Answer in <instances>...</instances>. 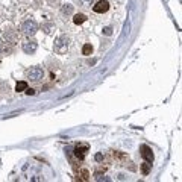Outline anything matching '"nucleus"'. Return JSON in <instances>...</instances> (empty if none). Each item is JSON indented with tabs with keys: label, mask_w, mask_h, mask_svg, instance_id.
Listing matches in <instances>:
<instances>
[{
	"label": "nucleus",
	"mask_w": 182,
	"mask_h": 182,
	"mask_svg": "<svg viewBox=\"0 0 182 182\" xmlns=\"http://www.w3.org/2000/svg\"><path fill=\"white\" fill-rule=\"evenodd\" d=\"M67 49H68V38H67V35L58 36L56 41H55V52L56 53H64Z\"/></svg>",
	"instance_id": "f257e3e1"
},
{
	"label": "nucleus",
	"mask_w": 182,
	"mask_h": 182,
	"mask_svg": "<svg viewBox=\"0 0 182 182\" xmlns=\"http://www.w3.org/2000/svg\"><path fill=\"white\" fill-rule=\"evenodd\" d=\"M21 30L24 32V35L32 36V35H35V33H36L38 26H36V23H35L33 20H26V21L23 23V26H21Z\"/></svg>",
	"instance_id": "f03ea898"
},
{
	"label": "nucleus",
	"mask_w": 182,
	"mask_h": 182,
	"mask_svg": "<svg viewBox=\"0 0 182 182\" xmlns=\"http://www.w3.org/2000/svg\"><path fill=\"white\" fill-rule=\"evenodd\" d=\"M43 76H44V70L41 67H33L27 71V79L30 81H39L43 79Z\"/></svg>",
	"instance_id": "7ed1b4c3"
},
{
	"label": "nucleus",
	"mask_w": 182,
	"mask_h": 182,
	"mask_svg": "<svg viewBox=\"0 0 182 182\" xmlns=\"http://www.w3.org/2000/svg\"><path fill=\"white\" fill-rule=\"evenodd\" d=\"M93 9H94V12H97V14H103V12H106V11L109 9V3H108L106 0H99V2L93 6Z\"/></svg>",
	"instance_id": "20e7f679"
},
{
	"label": "nucleus",
	"mask_w": 182,
	"mask_h": 182,
	"mask_svg": "<svg viewBox=\"0 0 182 182\" xmlns=\"http://www.w3.org/2000/svg\"><path fill=\"white\" fill-rule=\"evenodd\" d=\"M87 152H88V146L87 144H77L74 147V156L77 160H84L85 155H87Z\"/></svg>",
	"instance_id": "39448f33"
},
{
	"label": "nucleus",
	"mask_w": 182,
	"mask_h": 182,
	"mask_svg": "<svg viewBox=\"0 0 182 182\" xmlns=\"http://www.w3.org/2000/svg\"><path fill=\"white\" fill-rule=\"evenodd\" d=\"M141 156L147 163H153V152L149 146H141Z\"/></svg>",
	"instance_id": "423d86ee"
},
{
	"label": "nucleus",
	"mask_w": 182,
	"mask_h": 182,
	"mask_svg": "<svg viewBox=\"0 0 182 182\" xmlns=\"http://www.w3.org/2000/svg\"><path fill=\"white\" fill-rule=\"evenodd\" d=\"M23 50H24L26 53H32V52H35V50H36V43H33V41H30V43H24V44H23Z\"/></svg>",
	"instance_id": "0eeeda50"
},
{
	"label": "nucleus",
	"mask_w": 182,
	"mask_h": 182,
	"mask_svg": "<svg viewBox=\"0 0 182 182\" xmlns=\"http://www.w3.org/2000/svg\"><path fill=\"white\" fill-rule=\"evenodd\" d=\"M87 21V17L84 15V14H76L74 17H73V23L74 24H82V23H85Z\"/></svg>",
	"instance_id": "6e6552de"
},
{
	"label": "nucleus",
	"mask_w": 182,
	"mask_h": 182,
	"mask_svg": "<svg viewBox=\"0 0 182 182\" xmlns=\"http://www.w3.org/2000/svg\"><path fill=\"white\" fill-rule=\"evenodd\" d=\"M26 88H27V84H26L24 81H21V82H18V84L15 85V91H17V93H20V91H24Z\"/></svg>",
	"instance_id": "1a4fd4ad"
},
{
	"label": "nucleus",
	"mask_w": 182,
	"mask_h": 182,
	"mask_svg": "<svg viewBox=\"0 0 182 182\" xmlns=\"http://www.w3.org/2000/svg\"><path fill=\"white\" fill-rule=\"evenodd\" d=\"M91 52H93V46L91 44H85L82 47V53L84 55H91Z\"/></svg>",
	"instance_id": "9d476101"
},
{
	"label": "nucleus",
	"mask_w": 182,
	"mask_h": 182,
	"mask_svg": "<svg viewBox=\"0 0 182 182\" xmlns=\"http://www.w3.org/2000/svg\"><path fill=\"white\" fill-rule=\"evenodd\" d=\"M150 166H152V164H150V163H147V161L141 166V170H143V173H144V175H149V172H150Z\"/></svg>",
	"instance_id": "9b49d317"
},
{
	"label": "nucleus",
	"mask_w": 182,
	"mask_h": 182,
	"mask_svg": "<svg viewBox=\"0 0 182 182\" xmlns=\"http://www.w3.org/2000/svg\"><path fill=\"white\" fill-rule=\"evenodd\" d=\"M73 12V6L71 5H64L62 6V14H71Z\"/></svg>",
	"instance_id": "f8f14e48"
},
{
	"label": "nucleus",
	"mask_w": 182,
	"mask_h": 182,
	"mask_svg": "<svg viewBox=\"0 0 182 182\" xmlns=\"http://www.w3.org/2000/svg\"><path fill=\"white\" fill-rule=\"evenodd\" d=\"M24 91H26L27 96H33V94H35V90H32V88H26Z\"/></svg>",
	"instance_id": "ddd939ff"
},
{
	"label": "nucleus",
	"mask_w": 182,
	"mask_h": 182,
	"mask_svg": "<svg viewBox=\"0 0 182 182\" xmlns=\"http://www.w3.org/2000/svg\"><path fill=\"white\" fill-rule=\"evenodd\" d=\"M112 33V29L111 27H105V35H111Z\"/></svg>",
	"instance_id": "4468645a"
},
{
	"label": "nucleus",
	"mask_w": 182,
	"mask_h": 182,
	"mask_svg": "<svg viewBox=\"0 0 182 182\" xmlns=\"http://www.w3.org/2000/svg\"><path fill=\"white\" fill-rule=\"evenodd\" d=\"M102 160H103L102 153H97V155H96V161H102Z\"/></svg>",
	"instance_id": "2eb2a0df"
},
{
	"label": "nucleus",
	"mask_w": 182,
	"mask_h": 182,
	"mask_svg": "<svg viewBox=\"0 0 182 182\" xmlns=\"http://www.w3.org/2000/svg\"><path fill=\"white\" fill-rule=\"evenodd\" d=\"M84 2H87V3H91V2H93V0H84Z\"/></svg>",
	"instance_id": "dca6fc26"
}]
</instances>
